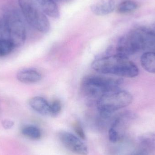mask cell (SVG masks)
<instances>
[{"instance_id": "5bb4252c", "label": "cell", "mask_w": 155, "mask_h": 155, "mask_svg": "<svg viewBox=\"0 0 155 155\" xmlns=\"http://www.w3.org/2000/svg\"><path fill=\"white\" fill-rule=\"evenodd\" d=\"M137 7V5L135 2L131 0H126L118 5L117 11L118 13L125 14L134 12Z\"/></svg>"}, {"instance_id": "44dd1931", "label": "cell", "mask_w": 155, "mask_h": 155, "mask_svg": "<svg viewBox=\"0 0 155 155\" xmlns=\"http://www.w3.org/2000/svg\"><path fill=\"white\" fill-rule=\"evenodd\" d=\"M2 126L5 129H11L13 127L14 123L13 121L10 119H5L2 122Z\"/></svg>"}, {"instance_id": "4fadbf2b", "label": "cell", "mask_w": 155, "mask_h": 155, "mask_svg": "<svg viewBox=\"0 0 155 155\" xmlns=\"http://www.w3.org/2000/svg\"><path fill=\"white\" fill-rule=\"evenodd\" d=\"M140 146L151 152L155 151V134H145L138 137Z\"/></svg>"}, {"instance_id": "e0dca14e", "label": "cell", "mask_w": 155, "mask_h": 155, "mask_svg": "<svg viewBox=\"0 0 155 155\" xmlns=\"http://www.w3.org/2000/svg\"><path fill=\"white\" fill-rule=\"evenodd\" d=\"M61 104L59 100H55L50 104V113L51 115L56 116L58 114L61 112Z\"/></svg>"}, {"instance_id": "277c9868", "label": "cell", "mask_w": 155, "mask_h": 155, "mask_svg": "<svg viewBox=\"0 0 155 155\" xmlns=\"http://www.w3.org/2000/svg\"><path fill=\"white\" fill-rule=\"evenodd\" d=\"M122 81L121 78L91 75L85 78L82 85L87 95L98 98L104 94L119 89Z\"/></svg>"}, {"instance_id": "52a82bcc", "label": "cell", "mask_w": 155, "mask_h": 155, "mask_svg": "<svg viewBox=\"0 0 155 155\" xmlns=\"http://www.w3.org/2000/svg\"><path fill=\"white\" fill-rule=\"evenodd\" d=\"M60 139L64 147L72 153L79 155H87L88 153L87 147L80 139L69 132L60 133Z\"/></svg>"}, {"instance_id": "2e32d148", "label": "cell", "mask_w": 155, "mask_h": 155, "mask_svg": "<svg viewBox=\"0 0 155 155\" xmlns=\"http://www.w3.org/2000/svg\"><path fill=\"white\" fill-rule=\"evenodd\" d=\"M14 48L13 44L10 40H0V57L7 56Z\"/></svg>"}, {"instance_id": "6da1fadb", "label": "cell", "mask_w": 155, "mask_h": 155, "mask_svg": "<svg viewBox=\"0 0 155 155\" xmlns=\"http://www.w3.org/2000/svg\"><path fill=\"white\" fill-rule=\"evenodd\" d=\"M140 51L155 52V32L146 28L134 29L120 39L117 54L128 57Z\"/></svg>"}, {"instance_id": "ba28073f", "label": "cell", "mask_w": 155, "mask_h": 155, "mask_svg": "<svg viewBox=\"0 0 155 155\" xmlns=\"http://www.w3.org/2000/svg\"><path fill=\"white\" fill-rule=\"evenodd\" d=\"M115 8L114 0H100L90 7L92 12L98 16H104L111 13Z\"/></svg>"}, {"instance_id": "8fae6325", "label": "cell", "mask_w": 155, "mask_h": 155, "mask_svg": "<svg viewBox=\"0 0 155 155\" xmlns=\"http://www.w3.org/2000/svg\"><path fill=\"white\" fill-rule=\"evenodd\" d=\"M35 1L46 15L54 18L60 17V11L55 0Z\"/></svg>"}, {"instance_id": "9c48e42d", "label": "cell", "mask_w": 155, "mask_h": 155, "mask_svg": "<svg viewBox=\"0 0 155 155\" xmlns=\"http://www.w3.org/2000/svg\"><path fill=\"white\" fill-rule=\"evenodd\" d=\"M16 77L20 82L25 84L37 83L42 78L40 73L36 70L31 69H25L21 70L17 73Z\"/></svg>"}, {"instance_id": "7402d4cb", "label": "cell", "mask_w": 155, "mask_h": 155, "mask_svg": "<svg viewBox=\"0 0 155 155\" xmlns=\"http://www.w3.org/2000/svg\"><path fill=\"white\" fill-rule=\"evenodd\" d=\"M55 1H58V2H65V1H68V0H55Z\"/></svg>"}, {"instance_id": "ffe728a7", "label": "cell", "mask_w": 155, "mask_h": 155, "mask_svg": "<svg viewBox=\"0 0 155 155\" xmlns=\"http://www.w3.org/2000/svg\"><path fill=\"white\" fill-rule=\"evenodd\" d=\"M150 151L144 147L139 146L130 155H149Z\"/></svg>"}, {"instance_id": "3957f363", "label": "cell", "mask_w": 155, "mask_h": 155, "mask_svg": "<svg viewBox=\"0 0 155 155\" xmlns=\"http://www.w3.org/2000/svg\"><path fill=\"white\" fill-rule=\"evenodd\" d=\"M132 95L120 89L104 94L97 100V107L102 118L107 119L115 111L129 105L133 102Z\"/></svg>"}, {"instance_id": "d6986e66", "label": "cell", "mask_w": 155, "mask_h": 155, "mask_svg": "<svg viewBox=\"0 0 155 155\" xmlns=\"http://www.w3.org/2000/svg\"><path fill=\"white\" fill-rule=\"evenodd\" d=\"M74 128L75 133L81 139L84 140L86 139V135L84 132V129L82 128L81 124L78 122L74 123Z\"/></svg>"}, {"instance_id": "5b68a950", "label": "cell", "mask_w": 155, "mask_h": 155, "mask_svg": "<svg viewBox=\"0 0 155 155\" xmlns=\"http://www.w3.org/2000/svg\"><path fill=\"white\" fill-rule=\"evenodd\" d=\"M18 2L24 17L30 25L43 33L49 31V20L35 0H18Z\"/></svg>"}, {"instance_id": "8992f818", "label": "cell", "mask_w": 155, "mask_h": 155, "mask_svg": "<svg viewBox=\"0 0 155 155\" xmlns=\"http://www.w3.org/2000/svg\"><path fill=\"white\" fill-rule=\"evenodd\" d=\"M4 21L9 35V40L15 48L23 45L26 38V29L22 17L17 10H9L5 14Z\"/></svg>"}, {"instance_id": "9a60e30c", "label": "cell", "mask_w": 155, "mask_h": 155, "mask_svg": "<svg viewBox=\"0 0 155 155\" xmlns=\"http://www.w3.org/2000/svg\"><path fill=\"white\" fill-rule=\"evenodd\" d=\"M21 132L25 136L32 140H38L41 137V130L34 126L25 127L22 129Z\"/></svg>"}, {"instance_id": "ac0fdd59", "label": "cell", "mask_w": 155, "mask_h": 155, "mask_svg": "<svg viewBox=\"0 0 155 155\" xmlns=\"http://www.w3.org/2000/svg\"><path fill=\"white\" fill-rule=\"evenodd\" d=\"M108 138L109 141L112 143H116L117 142L119 139V134L114 127L110 128L108 131Z\"/></svg>"}, {"instance_id": "30bf717a", "label": "cell", "mask_w": 155, "mask_h": 155, "mask_svg": "<svg viewBox=\"0 0 155 155\" xmlns=\"http://www.w3.org/2000/svg\"><path fill=\"white\" fill-rule=\"evenodd\" d=\"M29 104L34 110L40 114L45 116L51 115L50 104L43 97H35L30 99Z\"/></svg>"}, {"instance_id": "7a4b0ae2", "label": "cell", "mask_w": 155, "mask_h": 155, "mask_svg": "<svg viewBox=\"0 0 155 155\" xmlns=\"http://www.w3.org/2000/svg\"><path fill=\"white\" fill-rule=\"evenodd\" d=\"M92 68L100 73L129 78L137 77L139 73L137 66L128 57L117 54L95 60Z\"/></svg>"}, {"instance_id": "7c38bea8", "label": "cell", "mask_w": 155, "mask_h": 155, "mask_svg": "<svg viewBox=\"0 0 155 155\" xmlns=\"http://www.w3.org/2000/svg\"><path fill=\"white\" fill-rule=\"evenodd\" d=\"M141 64L145 70L155 74V52H146L141 57Z\"/></svg>"}]
</instances>
